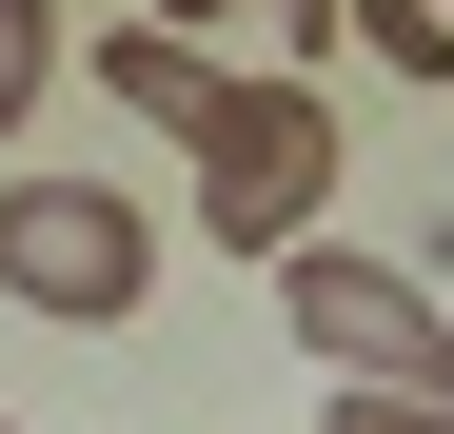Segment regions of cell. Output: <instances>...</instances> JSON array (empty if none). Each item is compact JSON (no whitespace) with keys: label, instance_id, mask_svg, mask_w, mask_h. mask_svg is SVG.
Segmentation results:
<instances>
[{"label":"cell","instance_id":"52a82bcc","mask_svg":"<svg viewBox=\"0 0 454 434\" xmlns=\"http://www.w3.org/2000/svg\"><path fill=\"white\" fill-rule=\"evenodd\" d=\"M59 99V0H0V119Z\"/></svg>","mask_w":454,"mask_h":434},{"label":"cell","instance_id":"6da1fadb","mask_svg":"<svg viewBox=\"0 0 454 434\" xmlns=\"http://www.w3.org/2000/svg\"><path fill=\"white\" fill-rule=\"evenodd\" d=\"M336 159H356L336 80H238L217 138H198V237L217 257H317L336 237Z\"/></svg>","mask_w":454,"mask_h":434},{"label":"cell","instance_id":"5b68a950","mask_svg":"<svg viewBox=\"0 0 454 434\" xmlns=\"http://www.w3.org/2000/svg\"><path fill=\"white\" fill-rule=\"evenodd\" d=\"M356 59H395V80H454V0H356Z\"/></svg>","mask_w":454,"mask_h":434},{"label":"cell","instance_id":"ba28073f","mask_svg":"<svg viewBox=\"0 0 454 434\" xmlns=\"http://www.w3.org/2000/svg\"><path fill=\"white\" fill-rule=\"evenodd\" d=\"M317 434H454V395H317Z\"/></svg>","mask_w":454,"mask_h":434},{"label":"cell","instance_id":"8992f818","mask_svg":"<svg viewBox=\"0 0 454 434\" xmlns=\"http://www.w3.org/2000/svg\"><path fill=\"white\" fill-rule=\"evenodd\" d=\"M257 40H277V80H336V59H356V0H257Z\"/></svg>","mask_w":454,"mask_h":434},{"label":"cell","instance_id":"9c48e42d","mask_svg":"<svg viewBox=\"0 0 454 434\" xmlns=\"http://www.w3.org/2000/svg\"><path fill=\"white\" fill-rule=\"evenodd\" d=\"M138 20H178V40H198V20H238V0H138Z\"/></svg>","mask_w":454,"mask_h":434},{"label":"cell","instance_id":"30bf717a","mask_svg":"<svg viewBox=\"0 0 454 434\" xmlns=\"http://www.w3.org/2000/svg\"><path fill=\"white\" fill-rule=\"evenodd\" d=\"M0 434H20V415H0Z\"/></svg>","mask_w":454,"mask_h":434},{"label":"cell","instance_id":"277c9868","mask_svg":"<svg viewBox=\"0 0 454 434\" xmlns=\"http://www.w3.org/2000/svg\"><path fill=\"white\" fill-rule=\"evenodd\" d=\"M80 59H99V99H119V119H159V138H178V159L217 138V99H238V80H217V59H198L178 20H99Z\"/></svg>","mask_w":454,"mask_h":434},{"label":"cell","instance_id":"3957f363","mask_svg":"<svg viewBox=\"0 0 454 434\" xmlns=\"http://www.w3.org/2000/svg\"><path fill=\"white\" fill-rule=\"evenodd\" d=\"M0 297L59 316V336H119L159 297V237H138L119 178H0Z\"/></svg>","mask_w":454,"mask_h":434},{"label":"cell","instance_id":"7a4b0ae2","mask_svg":"<svg viewBox=\"0 0 454 434\" xmlns=\"http://www.w3.org/2000/svg\"><path fill=\"white\" fill-rule=\"evenodd\" d=\"M277 316H296V355H317V395H454V297L415 257L317 237V257H277Z\"/></svg>","mask_w":454,"mask_h":434}]
</instances>
